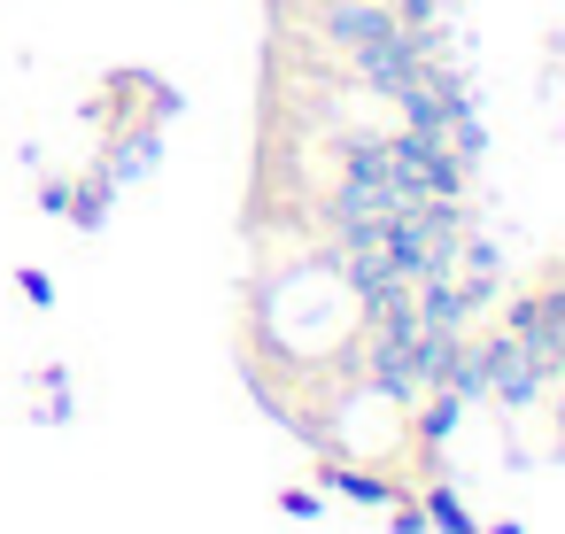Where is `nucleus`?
I'll return each mask as SVG.
<instances>
[{
  "label": "nucleus",
  "instance_id": "obj_1",
  "mask_svg": "<svg viewBox=\"0 0 565 534\" xmlns=\"http://www.w3.org/2000/svg\"><path fill=\"white\" fill-rule=\"evenodd\" d=\"M557 434H565V387H557Z\"/></svg>",
  "mask_w": 565,
  "mask_h": 534
}]
</instances>
